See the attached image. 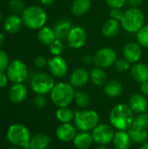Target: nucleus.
I'll list each match as a JSON object with an SVG mask.
<instances>
[{
	"instance_id": "f257e3e1",
	"label": "nucleus",
	"mask_w": 148,
	"mask_h": 149,
	"mask_svg": "<svg viewBox=\"0 0 148 149\" xmlns=\"http://www.w3.org/2000/svg\"><path fill=\"white\" fill-rule=\"evenodd\" d=\"M133 112L126 104H118L113 107L109 114L111 126L118 131H127L133 123Z\"/></svg>"
},
{
	"instance_id": "f03ea898",
	"label": "nucleus",
	"mask_w": 148,
	"mask_h": 149,
	"mask_svg": "<svg viewBox=\"0 0 148 149\" xmlns=\"http://www.w3.org/2000/svg\"><path fill=\"white\" fill-rule=\"evenodd\" d=\"M21 17L25 27L32 31H38L45 26L47 13L44 9L38 5H31L25 8Z\"/></svg>"
},
{
	"instance_id": "7ed1b4c3",
	"label": "nucleus",
	"mask_w": 148,
	"mask_h": 149,
	"mask_svg": "<svg viewBox=\"0 0 148 149\" xmlns=\"http://www.w3.org/2000/svg\"><path fill=\"white\" fill-rule=\"evenodd\" d=\"M74 87L67 82H59L56 84L50 93L51 102L58 107H68L75 96Z\"/></svg>"
},
{
	"instance_id": "20e7f679",
	"label": "nucleus",
	"mask_w": 148,
	"mask_h": 149,
	"mask_svg": "<svg viewBox=\"0 0 148 149\" xmlns=\"http://www.w3.org/2000/svg\"><path fill=\"white\" fill-rule=\"evenodd\" d=\"M145 17L139 8H129L124 11L120 20L121 27L129 33H137L143 26Z\"/></svg>"
},
{
	"instance_id": "39448f33",
	"label": "nucleus",
	"mask_w": 148,
	"mask_h": 149,
	"mask_svg": "<svg viewBox=\"0 0 148 149\" xmlns=\"http://www.w3.org/2000/svg\"><path fill=\"white\" fill-rule=\"evenodd\" d=\"M74 125L80 132L93 130L99 123V116L93 110H79L74 112Z\"/></svg>"
},
{
	"instance_id": "423d86ee",
	"label": "nucleus",
	"mask_w": 148,
	"mask_h": 149,
	"mask_svg": "<svg viewBox=\"0 0 148 149\" xmlns=\"http://www.w3.org/2000/svg\"><path fill=\"white\" fill-rule=\"evenodd\" d=\"M7 140L13 146L24 148L31 142V136L29 129L23 124L15 123L9 127L7 130Z\"/></svg>"
},
{
	"instance_id": "0eeeda50",
	"label": "nucleus",
	"mask_w": 148,
	"mask_h": 149,
	"mask_svg": "<svg viewBox=\"0 0 148 149\" xmlns=\"http://www.w3.org/2000/svg\"><path fill=\"white\" fill-rule=\"evenodd\" d=\"M52 75L45 72H38L35 74L31 80V87L37 94H47L51 92L55 86Z\"/></svg>"
},
{
	"instance_id": "6e6552de",
	"label": "nucleus",
	"mask_w": 148,
	"mask_h": 149,
	"mask_svg": "<svg viewBox=\"0 0 148 149\" xmlns=\"http://www.w3.org/2000/svg\"><path fill=\"white\" fill-rule=\"evenodd\" d=\"M10 81L14 83H23L28 77V69L21 59H13L10 62L5 71Z\"/></svg>"
},
{
	"instance_id": "1a4fd4ad",
	"label": "nucleus",
	"mask_w": 148,
	"mask_h": 149,
	"mask_svg": "<svg viewBox=\"0 0 148 149\" xmlns=\"http://www.w3.org/2000/svg\"><path fill=\"white\" fill-rule=\"evenodd\" d=\"M117 60L116 52L110 47H103L93 55V63L96 66L106 69L115 64Z\"/></svg>"
},
{
	"instance_id": "9d476101",
	"label": "nucleus",
	"mask_w": 148,
	"mask_h": 149,
	"mask_svg": "<svg viewBox=\"0 0 148 149\" xmlns=\"http://www.w3.org/2000/svg\"><path fill=\"white\" fill-rule=\"evenodd\" d=\"M113 127L108 124H99L92 132L93 141L99 146H106L110 144L114 137Z\"/></svg>"
},
{
	"instance_id": "9b49d317",
	"label": "nucleus",
	"mask_w": 148,
	"mask_h": 149,
	"mask_svg": "<svg viewBox=\"0 0 148 149\" xmlns=\"http://www.w3.org/2000/svg\"><path fill=\"white\" fill-rule=\"evenodd\" d=\"M86 38L87 35L84 28L81 26H73L66 38V41L71 48L79 49L85 45Z\"/></svg>"
},
{
	"instance_id": "f8f14e48",
	"label": "nucleus",
	"mask_w": 148,
	"mask_h": 149,
	"mask_svg": "<svg viewBox=\"0 0 148 149\" xmlns=\"http://www.w3.org/2000/svg\"><path fill=\"white\" fill-rule=\"evenodd\" d=\"M47 66L51 74L55 78L64 77L68 71V65L61 56H53L48 60Z\"/></svg>"
},
{
	"instance_id": "ddd939ff",
	"label": "nucleus",
	"mask_w": 148,
	"mask_h": 149,
	"mask_svg": "<svg viewBox=\"0 0 148 149\" xmlns=\"http://www.w3.org/2000/svg\"><path fill=\"white\" fill-rule=\"evenodd\" d=\"M123 56L131 64L138 63L142 57L141 45L138 42L130 41L126 43L123 48Z\"/></svg>"
},
{
	"instance_id": "4468645a",
	"label": "nucleus",
	"mask_w": 148,
	"mask_h": 149,
	"mask_svg": "<svg viewBox=\"0 0 148 149\" xmlns=\"http://www.w3.org/2000/svg\"><path fill=\"white\" fill-rule=\"evenodd\" d=\"M90 80V72L83 67L75 69L70 76V84L75 88L85 86Z\"/></svg>"
},
{
	"instance_id": "2eb2a0df",
	"label": "nucleus",
	"mask_w": 148,
	"mask_h": 149,
	"mask_svg": "<svg viewBox=\"0 0 148 149\" xmlns=\"http://www.w3.org/2000/svg\"><path fill=\"white\" fill-rule=\"evenodd\" d=\"M28 95V89L23 83H14L9 90V99L12 103H22Z\"/></svg>"
},
{
	"instance_id": "dca6fc26",
	"label": "nucleus",
	"mask_w": 148,
	"mask_h": 149,
	"mask_svg": "<svg viewBox=\"0 0 148 149\" xmlns=\"http://www.w3.org/2000/svg\"><path fill=\"white\" fill-rule=\"evenodd\" d=\"M76 127L71 123H62L56 131L57 138L62 142H69L73 141L77 134Z\"/></svg>"
},
{
	"instance_id": "f3484780",
	"label": "nucleus",
	"mask_w": 148,
	"mask_h": 149,
	"mask_svg": "<svg viewBox=\"0 0 148 149\" xmlns=\"http://www.w3.org/2000/svg\"><path fill=\"white\" fill-rule=\"evenodd\" d=\"M128 106L132 109V111L137 114L146 113L148 107L147 100L145 95L135 93L129 98Z\"/></svg>"
},
{
	"instance_id": "a211bd4d",
	"label": "nucleus",
	"mask_w": 148,
	"mask_h": 149,
	"mask_svg": "<svg viewBox=\"0 0 148 149\" xmlns=\"http://www.w3.org/2000/svg\"><path fill=\"white\" fill-rule=\"evenodd\" d=\"M23 24V19L20 16L17 14H10L4 20L3 29L9 34H15L21 30Z\"/></svg>"
},
{
	"instance_id": "6ab92c4d",
	"label": "nucleus",
	"mask_w": 148,
	"mask_h": 149,
	"mask_svg": "<svg viewBox=\"0 0 148 149\" xmlns=\"http://www.w3.org/2000/svg\"><path fill=\"white\" fill-rule=\"evenodd\" d=\"M130 73L132 78L138 83L148 81V66L143 63H135L131 66Z\"/></svg>"
},
{
	"instance_id": "aec40b11",
	"label": "nucleus",
	"mask_w": 148,
	"mask_h": 149,
	"mask_svg": "<svg viewBox=\"0 0 148 149\" xmlns=\"http://www.w3.org/2000/svg\"><path fill=\"white\" fill-rule=\"evenodd\" d=\"M72 27H73L72 24L69 19H67L65 17L59 19L56 23V24L53 28L55 34H56V38L60 40L66 39L67 36Z\"/></svg>"
},
{
	"instance_id": "412c9836",
	"label": "nucleus",
	"mask_w": 148,
	"mask_h": 149,
	"mask_svg": "<svg viewBox=\"0 0 148 149\" xmlns=\"http://www.w3.org/2000/svg\"><path fill=\"white\" fill-rule=\"evenodd\" d=\"M120 27H121V24L120 21L115 20L113 18H109L103 24L101 31L104 37L112 38L118 35V33L120 32Z\"/></svg>"
},
{
	"instance_id": "4be33fe9",
	"label": "nucleus",
	"mask_w": 148,
	"mask_h": 149,
	"mask_svg": "<svg viewBox=\"0 0 148 149\" xmlns=\"http://www.w3.org/2000/svg\"><path fill=\"white\" fill-rule=\"evenodd\" d=\"M132 140L127 131H117L114 134L113 143L116 149H129L132 144Z\"/></svg>"
},
{
	"instance_id": "5701e85b",
	"label": "nucleus",
	"mask_w": 148,
	"mask_h": 149,
	"mask_svg": "<svg viewBox=\"0 0 148 149\" xmlns=\"http://www.w3.org/2000/svg\"><path fill=\"white\" fill-rule=\"evenodd\" d=\"M56 38L54 29L49 26H44L38 31V40L44 45H50Z\"/></svg>"
},
{
	"instance_id": "b1692460",
	"label": "nucleus",
	"mask_w": 148,
	"mask_h": 149,
	"mask_svg": "<svg viewBox=\"0 0 148 149\" xmlns=\"http://www.w3.org/2000/svg\"><path fill=\"white\" fill-rule=\"evenodd\" d=\"M93 139L88 132H80L73 139V144L78 149H87L92 146Z\"/></svg>"
},
{
	"instance_id": "393cba45",
	"label": "nucleus",
	"mask_w": 148,
	"mask_h": 149,
	"mask_svg": "<svg viewBox=\"0 0 148 149\" xmlns=\"http://www.w3.org/2000/svg\"><path fill=\"white\" fill-rule=\"evenodd\" d=\"M91 4V0H73L71 6V10L73 15L82 17L90 10Z\"/></svg>"
},
{
	"instance_id": "a878e982",
	"label": "nucleus",
	"mask_w": 148,
	"mask_h": 149,
	"mask_svg": "<svg viewBox=\"0 0 148 149\" xmlns=\"http://www.w3.org/2000/svg\"><path fill=\"white\" fill-rule=\"evenodd\" d=\"M90 80L97 86H104L107 82L106 71L103 68L95 66L90 72Z\"/></svg>"
},
{
	"instance_id": "bb28decb",
	"label": "nucleus",
	"mask_w": 148,
	"mask_h": 149,
	"mask_svg": "<svg viewBox=\"0 0 148 149\" xmlns=\"http://www.w3.org/2000/svg\"><path fill=\"white\" fill-rule=\"evenodd\" d=\"M122 85L118 80H110L104 86V93L109 98L119 97L122 93Z\"/></svg>"
},
{
	"instance_id": "cd10ccee",
	"label": "nucleus",
	"mask_w": 148,
	"mask_h": 149,
	"mask_svg": "<svg viewBox=\"0 0 148 149\" xmlns=\"http://www.w3.org/2000/svg\"><path fill=\"white\" fill-rule=\"evenodd\" d=\"M127 133L132 141L134 143H144L147 140L148 132L147 129H141L132 126L127 130Z\"/></svg>"
},
{
	"instance_id": "c85d7f7f",
	"label": "nucleus",
	"mask_w": 148,
	"mask_h": 149,
	"mask_svg": "<svg viewBox=\"0 0 148 149\" xmlns=\"http://www.w3.org/2000/svg\"><path fill=\"white\" fill-rule=\"evenodd\" d=\"M56 118L61 123H70L74 119V112L68 107H58L56 111Z\"/></svg>"
},
{
	"instance_id": "c756f323",
	"label": "nucleus",
	"mask_w": 148,
	"mask_h": 149,
	"mask_svg": "<svg viewBox=\"0 0 148 149\" xmlns=\"http://www.w3.org/2000/svg\"><path fill=\"white\" fill-rule=\"evenodd\" d=\"M51 140L47 134H38L31 137V143L37 149H46L50 145Z\"/></svg>"
},
{
	"instance_id": "7c9ffc66",
	"label": "nucleus",
	"mask_w": 148,
	"mask_h": 149,
	"mask_svg": "<svg viewBox=\"0 0 148 149\" xmlns=\"http://www.w3.org/2000/svg\"><path fill=\"white\" fill-rule=\"evenodd\" d=\"M75 104L80 108H85L89 106L91 102V98L89 94L84 91H78L75 93L74 96Z\"/></svg>"
},
{
	"instance_id": "2f4dec72",
	"label": "nucleus",
	"mask_w": 148,
	"mask_h": 149,
	"mask_svg": "<svg viewBox=\"0 0 148 149\" xmlns=\"http://www.w3.org/2000/svg\"><path fill=\"white\" fill-rule=\"evenodd\" d=\"M133 127L141 129H147L148 127V113H138L134 117Z\"/></svg>"
},
{
	"instance_id": "473e14b6",
	"label": "nucleus",
	"mask_w": 148,
	"mask_h": 149,
	"mask_svg": "<svg viewBox=\"0 0 148 149\" xmlns=\"http://www.w3.org/2000/svg\"><path fill=\"white\" fill-rule=\"evenodd\" d=\"M136 38L141 47L148 48V25H144L136 33Z\"/></svg>"
},
{
	"instance_id": "72a5a7b5",
	"label": "nucleus",
	"mask_w": 148,
	"mask_h": 149,
	"mask_svg": "<svg viewBox=\"0 0 148 149\" xmlns=\"http://www.w3.org/2000/svg\"><path fill=\"white\" fill-rule=\"evenodd\" d=\"M49 50L51 55L53 56H61L65 50V45L63 44V40L56 38L50 45Z\"/></svg>"
},
{
	"instance_id": "f704fd0d",
	"label": "nucleus",
	"mask_w": 148,
	"mask_h": 149,
	"mask_svg": "<svg viewBox=\"0 0 148 149\" xmlns=\"http://www.w3.org/2000/svg\"><path fill=\"white\" fill-rule=\"evenodd\" d=\"M9 9L13 14H22L25 10L24 3L22 0H10Z\"/></svg>"
},
{
	"instance_id": "c9c22d12",
	"label": "nucleus",
	"mask_w": 148,
	"mask_h": 149,
	"mask_svg": "<svg viewBox=\"0 0 148 149\" xmlns=\"http://www.w3.org/2000/svg\"><path fill=\"white\" fill-rule=\"evenodd\" d=\"M114 65H115L116 70L120 72H125L131 69V63L127 61L126 58L117 59Z\"/></svg>"
},
{
	"instance_id": "e433bc0d",
	"label": "nucleus",
	"mask_w": 148,
	"mask_h": 149,
	"mask_svg": "<svg viewBox=\"0 0 148 149\" xmlns=\"http://www.w3.org/2000/svg\"><path fill=\"white\" fill-rule=\"evenodd\" d=\"M10 64L9 56L6 52L0 50V72H5Z\"/></svg>"
},
{
	"instance_id": "4c0bfd02",
	"label": "nucleus",
	"mask_w": 148,
	"mask_h": 149,
	"mask_svg": "<svg viewBox=\"0 0 148 149\" xmlns=\"http://www.w3.org/2000/svg\"><path fill=\"white\" fill-rule=\"evenodd\" d=\"M46 102L47 101H46L44 95H42V94H37L33 100V103L35 107H38V109H43L46 106Z\"/></svg>"
},
{
	"instance_id": "58836bf2",
	"label": "nucleus",
	"mask_w": 148,
	"mask_h": 149,
	"mask_svg": "<svg viewBox=\"0 0 148 149\" xmlns=\"http://www.w3.org/2000/svg\"><path fill=\"white\" fill-rule=\"evenodd\" d=\"M106 4L111 8H118V9H121L122 7H124L126 5V3H127V0H106Z\"/></svg>"
},
{
	"instance_id": "ea45409f",
	"label": "nucleus",
	"mask_w": 148,
	"mask_h": 149,
	"mask_svg": "<svg viewBox=\"0 0 148 149\" xmlns=\"http://www.w3.org/2000/svg\"><path fill=\"white\" fill-rule=\"evenodd\" d=\"M48 64V60L46 59V58L44 56H38L36 57V58L34 59V65L38 67V68H44Z\"/></svg>"
},
{
	"instance_id": "a19ab883",
	"label": "nucleus",
	"mask_w": 148,
	"mask_h": 149,
	"mask_svg": "<svg viewBox=\"0 0 148 149\" xmlns=\"http://www.w3.org/2000/svg\"><path fill=\"white\" fill-rule=\"evenodd\" d=\"M123 13L124 12L121 11V9L113 8L110 10V17H111V18H113L115 20H118V21L120 22V20H121V18L123 17Z\"/></svg>"
},
{
	"instance_id": "79ce46f5",
	"label": "nucleus",
	"mask_w": 148,
	"mask_h": 149,
	"mask_svg": "<svg viewBox=\"0 0 148 149\" xmlns=\"http://www.w3.org/2000/svg\"><path fill=\"white\" fill-rule=\"evenodd\" d=\"M9 81L8 76L5 72H0V88H3L7 86Z\"/></svg>"
},
{
	"instance_id": "37998d69",
	"label": "nucleus",
	"mask_w": 148,
	"mask_h": 149,
	"mask_svg": "<svg viewBox=\"0 0 148 149\" xmlns=\"http://www.w3.org/2000/svg\"><path fill=\"white\" fill-rule=\"evenodd\" d=\"M143 2L144 0H127V3L133 8H139Z\"/></svg>"
},
{
	"instance_id": "c03bdc74",
	"label": "nucleus",
	"mask_w": 148,
	"mask_h": 149,
	"mask_svg": "<svg viewBox=\"0 0 148 149\" xmlns=\"http://www.w3.org/2000/svg\"><path fill=\"white\" fill-rule=\"evenodd\" d=\"M140 91L141 93L145 96H148V81L141 83L140 85Z\"/></svg>"
},
{
	"instance_id": "a18cd8bd",
	"label": "nucleus",
	"mask_w": 148,
	"mask_h": 149,
	"mask_svg": "<svg viewBox=\"0 0 148 149\" xmlns=\"http://www.w3.org/2000/svg\"><path fill=\"white\" fill-rule=\"evenodd\" d=\"M55 0H39L40 3L42 5H44V6H49V5H51L53 3H54Z\"/></svg>"
},
{
	"instance_id": "49530a36",
	"label": "nucleus",
	"mask_w": 148,
	"mask_h": 149,
	"mask_svg": "<svg viewBox=\"0 0 148 149\" xmlns=\"http://www.w3.org/2000/svg\"><path fill=\"white\" fill-rule=\"evenodd\" d=\"M83 61L86 64H89L91 61H93V57H91L90 55H85L83 58Z\"/></svg>"
},
{
	"instance_id": "de8ad7c7",
	"label": "nucleus",
	"mask_w": 148,
	"mask_h": 149,
	"mask_svg": "<svg viewBox=\"0 0 148 149\" xmlns=\"http://www.w3.org/2000/svg\"><path fill=\"white\" fill-rule=\"evenodd\" d=\"M4 39H5V37H4V34L3 32L0 31V45H2L4 42Z\"/></svg>"
},
{
	"instance_id": "09e8293b",
	"label": "nucleus",
	"mask_w": 148,
	"mask_h": 149,
	"mask_svg": "<svg viewBox=\"0 0 148 149\" xmlns=\"http://www.w3.org/2000/svg\"><path fill=\"white\" fill-rule=\"evenodd\" d=\"M23 149H37V148H35V147H34V146L30 142V143H28L26 146H24V147L23 148Z\"/></svg>"
},
{
	"instance_id": "8fccbe9b",
	"label": "nucleus",
	"mask_w": 148,
	"mask_h": 149,
	"mask_svg": "<svg viewBox=\"0 0 148 149\" xmlns=\"http://www.w3.org/2000/svg\"><path fill=\"white\" fill-rule=\"evenodd\" d=\"M140 149H148V141H147L146 142L142 143V145H141V147H140Z\"/></svg>"
},
{
	"instance_id": "3c124183",
	"label": "nucleus",
	"mask_w": 148,
	"mask_h": 149,
	"mask_svg": "<svg viewBox=\"0 0 148 149\" xmlns=\"http://www.w3.org/2000/svg\"><path fill=\"white\" fill-rule=\"evenodd\" d=\"M97 149H108V148H107L106 146H99V147Z\"/></svg>"
},
{
	"instance_id": "603ef678",
	"label": "nucleus",
	"mask_w": 148,
	"mask_h": 149,
	"mask_svg": "<svg viewBox=\"0 0 148 149\" xmlns=\"http://www.w3.org/2000/svg\"><path fill=\"white\" fill-rule=\"evenodd\" d=\"M9 149H23L22 148H17V147H16V148H10Z\"/></svg>"
},
{
	"instance_id": "864d4df0",
	"label": "nucleus",
	"mask_w": 148,
	"mask_h": 149,
	"mask_svg": "<svg viewBox=\"0 0 148 149\" xmlns=\"http://www.w3.org/2000/svg\"><path fill=\"white\" fill-rule=\"evenodd\" d=\"M2 18H3V17H2V13L0 12V23H1V21H2Z\"/></svg>"
},
{
	"instance_id": "5fc2aeb1",
	"label": "nucleus",
	"mask_w": 148,
	"mask_h": 149,
	"mask_svg": "<svg viewBox=\"0 0 148 149\" xmlns=\"http://www.w3.org/2000/svg\"><path fill=\"white\" fill-rule=\"evenodd\" d=\"M46 149H55V148H48Z\"/></svg>"
},
{
	"instance_id": "6e6d98bb",
	"label": "nucleus",
	"mask_w": 148,
	"mask_h": 149,
	"mask_svg": "<svg viewBox=\"0 0 148 149\" xmlns=\"http://www.w3.org/2000/svg\"><path fill=\"white\" fill-rule=\"evenodd\" d=\"M147 132H148V131H147Z\"/></svg>"
}]
</instances>
